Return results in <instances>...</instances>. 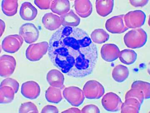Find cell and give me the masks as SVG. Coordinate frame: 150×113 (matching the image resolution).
I'll use <instances>...</instances> for the list:
<instances>
[{
	"instance_id": "6da1fadb",
	"label": "cell",
	"mask_w": 150,
	"mask_h": 113,
	"mask_svg": "<svg viewBox=\"0 0 150 113\" xmlns=\"http://www.w3.org/2000/svg\"><path fill=\"white\" fill-rule=\"evenodd\" d=\"M48 44L50 60L62 73L81 78L93 71L97 61V48L83 30L62 26L52 35Z\"/></svg>"
},
{
	"instance_id": "7a4b0ae2",
	"label": "cell",
	"mask_w": 150,
	"mask_h": 113,
	"mask_svg": "<svg viewBox=\"0 0 150 113\" xmlns=\"http://www.w3.org/2000/svg\"><path fill=\"white\" fill-rule=\"evenodd\" d=\"M147 40V34L142 28L131 30L127 33L124 37L126 46L131 49L141 48L145 45Z\"/></svg>"
},
{
	"instance_id": "3957f363",
	"label": "cell",
	"mask_w": 150,
	"mask_h": 113,
	"mask_svg": "<svg viewBox=\"0 0 150 113\" xmlns=\"http://www.w3.org/2000/svg\"><path fill=\"white\" fill-rule=\"evenodd\" d=\"M48 46L49 44L47 41H42L30 44L26 50V58L33 62L38 61L47 53Z\"/></svg>"
},
{
	"instance_id": "277c9868",
	"label": "cell",
	"mask_w": 150,
	"mask_h": 113,
	"mask_svg": "<svg viewBox=\"0 0 150 113\" xmlns=\"http://www.w3.org/2000/svg\"><path fill=\"white\" fill-rule=\"evenodd\" d=\"M85 97L89 99H98L101 98L105 93L103 86L98 81L91 80L87 81L83 88Z\"/></svg>"
},
{
	"instance_id": "5b68a950",
	"label": "cell",
	"mask_w": 150,
	"mask_h": 113,
	"mask_svg": "<svg viewBox=\"0 0 150 113\" xmlns=\"http://www.w3.org/2000/svg\"><path fill=\"white\" fill-rule=\"evenodd\" d=\"M146 15L143 11H131L124 15V22L128 29L139 28L144 24L146 20Z\"/></svg>"
},
{
	"instance_id": "8992f818",
	"label": "cell",
	"mask_w": 150,
	"mask_h": 113,
	"mask_svg": "<svg viewBox=\"0 0 150 113\" xmlns=\"http://www.w3.org/2000/svg\"><path fill=\"white\" fill-rule=\"evenodd\" d=\"M63 96L67 102L74 107L80 106L85 99L83 92L76 86H70L65 88L63 92Z\"/></svg>"
},
{
	"instance_id": "52a82bcc",
	"label": "cell",
	"mask_w": 150,
	"mask_h": 113,
	"mask_svg": "<svg viewBox=\"0 0 150 113\" xmlns=\"http://www.w3.org/2000/svg\"><path fill=\"white\" fill-rule=\"evenodd\" d=\"M23 39L18 34L6 36L2 43V48L6 52L14 53L18 51L22 45Z\"/></svg>"
},
{
	"instance_id": "ba28073f",
	"label": "cell",
	"mask_w": 150,
	"mask_h": 113,
	"mask_svg": "<svg viewBox=\"0 0 150 113\" xmlns=\"http://www.w3.org/2000/svg\"><path fill=\"white\" fill-rule=\"evenodd\" d=\"M101 103L103 107L108 112H115L121 109L122 102L121 98L115 93L109 92L103 97Z\"/></svg>"
},
{
	"instance_id": "9c48e42d",
	"label": "cell",
	"mask_w": 150,
	"mask_h": 113,
	"mask_svg": "<svg viewBox=\"0 0 150 113\" xmlns=\"http://www.w3.org/2000/svg\"><path fill=\"white\" fill-rule=\"evenodd\" d=\"M124 15H120L108 19L105 24L108 31L112 34H121L129 29L124 23Z\"/></svg>"
},
{
	"instance_id": "30bf717a",
	"label": "cell",
	"mask_w": 150,
	"mask_h": 113,
	"mask_svg": "<svg viewBox=\"0 0 150 113\" xmlns=\"http://www.w3.org/2000/svg\"><path fill=\"white\" fill-rule=\"evenodd\" d=\"M19 34L25 42L31 44L38 40L39 32L35 25L32 23H26L22 25L20 28Z\"/></svg>"
},
{
	"instance_id": "8fae6325",
	"label": "cell",
	"mask_w": 150,
	"mask_h": 113,
	"mask_svg": "<svg viewBox=\"0 0 150 113\" xmlns=\"http://www.w3.org/2000/svg\"><path fill=\"white\" fill-rule=\"evenodd\" d=\"M16 59L13 56L3 55L0 58V75L6 78L13 73L16 67Z\"/></svg>"
},
{
	"instance_id": "7c38bea8",
	"label": "cell",
	"mask_w": 150,
	"mask_h": 113,
	"mask_svg": "<svg viewBox=\"0 0 150 113\" xmlns=\"http://www.w3.org/2000/svg\"><path fill=\"white\" fill-rule=\"evenodd\" d=\"M21 93L25 98L30 99H35L40 95V86L35 81L25 82L22 85Z\"/></svg>"
},
{
	"instance_id": "4fadbf2b",
	"label": "cell",
	"mask_w": 150,
	"mask_h": 113,
	"mask_svg": "<svg viewBox=\"0 0 150 113\" xmlns=\"http://www.w3.org/2000/svg\"><path fill=\"white\" fill-rule=\"evenodd\" d=\"M120 50L118 46L113 44H105L100 51L101 57L106 62L115 61L119 57Z\"/></svg>"
},
{
	"instance_id": "5bb4252c",
	"label": "cell",
	"mask_w": 150,
	"mask_h": 113,
	"mask_svg": "<svg viewBox=\"0 0 150 113\" xmlns=\"http://www.w3.org/2000/svg\"><path fill=\"white\" fill-rule=\"evenodd\" d=\"M74 8L77 14L83 18L88 17L92 12V4L88 0L75 1Z\"/></svg>"
},
{
	"instance_id": "9a60e30c",
	"label": "cell",
	"mask_w": 150,
	"mask_h": 113,
	"mask_svg": "<svg viewBox=\"0 0 150 113\" xmlns=\"http://www.w3.org/2000/svg\"><path fill=\"white\" fill-rule=\"evenodd\" d=\"M42 21L44 27L50 31L56 30L62 25L61 17L52 13L44 14Z\"/></svg>"
},
{
	"instance_id": "2e32d148",
	"label": "cell",
	"mask_w": 150,
	"mask_h": 113,
	"mask_svg": "<svg viewBox=\"0 0 150 113\" xmlns=\"http://www.w3.org/2000/svg\"><path fill=\"white\" fill-rule=\"evenodd\" d=\"M47 81L51 86L62 89L64 87V76L59 70L53 69L47 73Z\"/></svg>"
},
{
	"instance_id": "e0dca14e",
	"label": "cell",
	"mask_w": 150,
	"mask_h": 113,
	"mask_svg": "<svg viewBox=\"0 0 150 113\" xmlns=\"http://www.w3.org/2000/svg\"><path fill=\"white\" fill-rule=\"evenodd\" d=\"M19 13L21 17L23 20L30 21L37 16L38 11L31 3L25 2L22 4Z\"/></svg>"
},
{
	"instance_id": "ac0fdd59",
	"label": "cell",
	"mask_w": 150,
	"mask_h": 113,
	"mask_svg": "<svg viewBox=\"0 0 150 113\" xmlns=\"http://www.w3.org/2000/svg\"><path fill=\"white\" fill-rule=\"evenodd\" d=\"M114 6L112 0H97L96 6L98 14L102 17H105L112 12Z\"/></svg>"
},
{
	"instance_id": "d6986e66",
	"label": "cell",
	"mask_w": 150,
	"mask_h": 113,
	"mask_svg": "<svg viewBox=\"0 0 150 113\" xmlns=\"http://www.w3.org/2000/svg\"><path fill=\"white\" fill-rule=\"evenodd\" d=\"M50 9L54 13L62 16L70 11L69 1L68 0L52 1Z\"/></svg>"
},
{
	"instance_id": "ffe728a7",
	"label": "cell",
	"mask_w": 150,
	"mask_h": 113,
	"mask_svg": "<svg viewBox=\"0 0 150 113\" xmlns=\"http://www.w3.org/2000/svg\"><path fill=\"white\" fill-rule=\"evenodd\" d=\"M121 105V113H139L142 104L137 99L129 98L125 99Z\"/></svg>"
},
{
	"instance_id": "44dd1931",
	"label": "cell",
	"mask_w": 150,
	"mask_h": 113,
	"mask_svg": "<svg viewBox=\"0 0 150 113\" xmlns=\"http://www.w3.org/2000/svg\"><path fill=\"white\" fill-rule=\"evenodd\" d=\"M60 17L63 26L76 27L80 23V18L72 10Z\"/></svg>"
},
{
	"instance_id": "7402d4cb",
	"label": "cell",
	"mask_w": 150,
	"mask_h": 113,
	"mask_svg": "<svg viewBox=\"0 0 150 113\" xmlns=\"http://www.w3.org/2000/svg\"><path fill=\"white\" fill-rule=\"evenodd\" d=\"M3 13L8 16L15 15L17 12L18 1L16 0H3L1 4Z\"/></svg>"
},
{
	"instance_id": "603a6c76",
	"label": "cell",
	"mask_w": 150,
	"mask_h": 113,
	"mask_svg": "<svg viewBox=\"0 0 150 113\" xmlns=\"http://www.w3.org/2000/svg\"><path fill=\"white\" fill-rule=\"evenodd\" d=\"M129 71L128 67L119 65L114 67L112 71V77L116 82L121 83L129 77Z\"/></svg>"
},
{
	"instance_id": "cb8c5ba5",
	"label": "cell",
	"mask_w": 150,
	"mask_h": 113,
	"mask_svg": "<svg viewBox=\"0 0 150 113\" xmlns=\"http://www.w3.org/2000/svg\"><path fill=\"white\" fill-rule=\"evenodd\" d=\"M45 97L48 102L54 104H58L63 99L61 89L53 86H50L47 89Z\"/></svg>"
},
{
	"instance_id": "d4e9b609",
	"label": "cell",
	"mask_w": 150,
	"mask_h": 113,
	"mask_svg": "<svg viewBox=\"0 0 150 113\" xmlns=\"http://www.w3.org/2000/svg\"><path fill=\"white\" fill-rule=\"evenodd\" d=\"M14 90L8 86H1L0 88V103L1 104L11 102L14 98Z\"/></svg>"
},
{
	"instance_id": "484cf974",
	"label": "cell",
	"mask_w": 150,
	"mask_h": 113,
	"mask_svg": "<svg viewBox=\"0 0 150 113\" xmlns=\"http://www.w3.org/2000/svg\"><path fill=\"white\" fill-rule=\"evenodd\" d=\"M137 53L134 50L125 49L120 51L119 58L122 63L129 65L135 62L137 59Z\"/></svg>"
},
{
	"instance_id": "4316f807",
	"label": "cell",
	"mask_w": 150,
	"mask_h": 113,
	"mask_svg": "<svg viewBox=\"0 0 150 113\" xmlns=\"http://www.w3.org/2000/svg\"><path fill=\"white\" fill-rule=\"evenodd\" d=\"M91 39L94 43L101 44L109 39V35L104 29H98L94 30L91 35Z\"/></svg>"
},
{
	"instance_id": "83f0119b",
	"label": "cell",
	"mask_w": 150,
	"mask_h": 113,
	"mask_svg": "<svg viewBox=\"0 0 150 113\" xmlns=\"http://www.w3.org/2000/svg\"><path fill=\"white\" fill-rule=\"evenodd\" d=\"M129 98H134L137 99L141 104L145 99V95L144 92L139 88L133 87L126 93L125 99Z\"/></svg>"
},
{
	"instance_id": "f1b7e54d",
	"label": "cell",
	"mask_w": 150,
	"mask_h": 113,
	"mask_svg": "<svg viewBox=\"0 0 150 113\" xmlns=\"http://www.w3.org/2000/svg\"><path fill=\"white\" fill-rule=\"evenodd\" d=\"M137 87L142 90L145 95V99H149L150 97V84L148 82L138 81L134 82L131 85V88Z\"/></svg>"
},
{
	"instance_id": "f546056e",
	"label": "cell",
	"mask_w": 150,
	"mask_h": 113,
	"mask_svg": "<svg viewBox=\"0 0 150 113\" xmlns=\"http://www.w3.org/2000/svg\"><path fill=\"white\" fill-rule=\"evenodd\" d=\"M19 113H38L37 107L33 103L28 102L23 103L20 106Z\"/></svg>"
},
{
	"instance_id": "4dcf8cb0",
	"label": "cell",
	"mask_w": 150,
	"mask_h": 113,
	"mask_svg": "<svg viewBox=\"0 0 150 113\" xmlns=\"http://www.w3.org/2000/svg\"><path fill=\"white\" fill-rule=\"evenodd\" d=\"M8 86L11 87L14 90L15 94H16L18 91L19 84L16 80L11 78H8L3 80L1 83V86Z\"/></svg>"
},
{
	"instance_id": "1f68e13d",
	"label": "cell",
	"mask_w": 150,
	"mask_h": 113,
	"mask_svg": "<svg viewBox=\"0 0 150 113\" xmlns=\"http://www.w3.org/2000/svg\"><path fill=\"white\" fill-rule=\"evenodd\" d=\"M52 2L51 0H36L34 1V4L41 9L47 10L50 9Z\"/></svg>"
},
{
	"instance_id": "d6a6232c",
	"label": "cell",
	"mask_w": 150,
	"mask_h": 113,
	"mask_svg": "<svg viewBox=\"0 0 150 113\" xmlns=\"http://www.w3.org/2000/svg\"><path fill=\"white\" fill-rule=\"evenodd\" d=\"M81 113H100L99 108L95 105L90 104L85 106Z\"/></svg>"
},
{
	"instance_id": "836d02e7",
	"label": "cell",
	"mask_w": 150,
	"mask_h": 113,
	"mask_svg": "<svg viewBox=\"0 0 150 113\" xmlns=\"http://www.w3.org/2000/svg\"><path fill=\"white\" fill-rule=\"evenodd\" d=\"M148 0H131L129 1L131 5L135 7H142L144 6L149 2Z\"/></svg>"
},
{
	"instance_id": "e575fe53",
	"label": "cell",
	"mask_w": 150,
	"mask_h": 113,
	"mask_svg": "<svg viewBox=\"0 0 150 113\" xmlns=\"http://www.w3.org/2000/svg\"><path fill=\"white\" fill-rule=\"evenodd\" d=\"M41 113H56L59 112V110L56 107L52 105H47L42 109Z\"/></svg>"
},
{
	"instance_id": "d590c367",
	"label": "cell",
	"mask_w": 150,
	"mask_h": 113,
	"mask_svg": "<svg viewBox=\"0 0 150 113\" xmlns=\"http://www.w3.org/2000/svg\"><path fill=\"white\" fill-rule=\"evenodd\" d=\"M62 113H81V111L78 108H72L62 112Z\"/></svg>"
},
{
	"instance_id": "8d00e7d4",
	"label": "cell",
	"mask_w": 150,
	"mask_h": 113,
	"mask_svg": "<svg viewBox=\"0 0 150 113\" xmlns=\"http://www.w3.org/2000/svg\"><path fill=\"white\" fill-rule=\"evenodd\" d=\"M1 21V36H2L5 29L6 25L4 22L2 20H0Z\"/></svg>"
}]
</instances>
